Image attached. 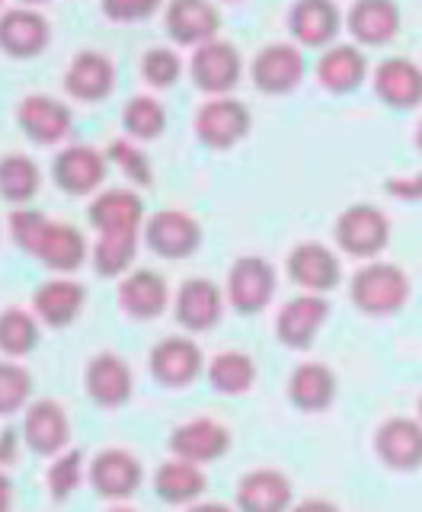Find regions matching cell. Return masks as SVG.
Masks as SVG:
<instances>
[{"mask_svg":"<svg viewBox=\"0 0 422 512\" xmlns=\"http://www.w3.org/2000/svg\"><path fill=\"white\" fill-rule=\"evenodd\" d=\"M16 125L20 132L39 144V148H55L74 132V112L71 106L48 93H26L16 103Z\"/></svg>","mask_w":422,"mask_h":512,"instance_id":"cell-7","label":"cell"},{"mask_svg":"<svg viewBox=\"0 0 422 512\" xmlns=\"http://www.w3.org/2000/svg\"><path fill=\"white\" fill-rule=\"evenodd\" d=\"M333 237L336 247L355 256V260H375L391 244V218L371 202L349 205L346 212H339Z\"/></svg>","mask_w":422,"mask_h":512,"instance_id":"cell-4","label":"cell"},{"mask_svg":"<svg viewBox=\"0 0 422 512\" xmlns=\"http://www.w3.org/2000/svg\"><path fill=\"white\" fill-rule=\"evenodd\" d=\"M253 128V112L247 103L237 96H211L205 100L196 116H192V132H196L199 144L208 151H231L250 135Z\"/></svg>","mask_w":422,"mask_h":512,"instance_id":"cell-2","label":"cell"},{"mask_svg":"<svg viewBox=\"0 0 422 512\" xmlns=\"http://www.w3.org/2000/svg\"><path fill=\"white\" fill-rule=\"evenodd\" d=\"M314 74H317V84L327 93L346 96L365 84L371 74V64H368L365 48H359L355 42H336L320 52Z\"/></svg>","mask_w":422,"mask_h":512,"instance_id":"cell-22","label":"cell"},{"mask_svg":"<svg viewBox=\"0 0 422 512\" xmlns=\"http://www.w3.org/2000/svg\"><path fill=\"white\" fill-rule=\"evenodd\" d=\"M106 512H138V509H132V506H125V503H116L112 509H106Z\"/></svg>","mask_w":422,"mask_h":512,"instance_id":"cell-51","label":"cell"},{"mask_svg":"<svg viewBox=\"0 0 422 512\" xmlns=\"http://www.w3.org/2000/svg\"><path fill=\"white\" fill-rule=\"evenodd\" d=\"M413 141H416V151L422 154V119L416 122V135H413Z\"/></svg>","mask_w":422,"mask_h":512,"instance_id":"cell-49","label":"cell"},{"mask_svg":"<svg viewBox=\"0 0 422 512\" xmlns=\"http://www.w3.org/2000/svg\"><path fill=\"white\" fill-rule=\"evenodd\" d=\"M109 157L93 144H68L52 160V180L64 196H96L106 183Z\"/></svg>","mask_w":422,"mask_h":512,"instance_id":"cell-8","label":"cell"},{"mask_svg":"<svg viewBox=\"0 0 422 512\" xmlns=\"http://www.w3.org/2000/svg\"><path fill=\"white\" fill-rule=\"evenodd\" d=\"M116 301L132 320H157L170 308V285L157 269H132L119 282Z\"/></svg>","mask_w":422,"mask_h":512,"instance_id":"cell-28","label":"cell"},{"mask_svg":"<svg viewBox=\"0 0 422 512\" xmlns=\"http://www.w3.org/2000/svg\"><path fill=\"white\" fill-rule=\"evenodd\" d=\"M61 87L74 103H103L116 90V61L100 48H84L68 61Z\"/></svg>","mask_w":422,"mask_h":512,"instance_id":"cell-14","label":"cell"},{"mask_svg":"<svg viewBox=\"0 0 422 512\" xmlns=\"http://www.w3.org/2000/svg\"><path fill=\"white\" fill-rule=\"evenodd\" d=\"M87 221L100 234H141L144 231V199L132 186L100 189L87 205Z\"/></svg>","mask_w":422,"mask_h":512,"instance_id":"cell-15","label":"cell"},{"mask_svg":"<svg viewBox=\"0 0 422 512\" xmlns=\"http://www.w3.org/2000/svg\"><path fill=\"white\" fill-rule=\"evenodd\" d=\"M144 247L160 260H189L202 247V224L183 208H160L144 221Z\"/></svg>","mask_w":422,"mask_h":512,"instance_id":"cell-5","label":"cell"},{"mask_svg":"<svg viewBox=\"0 0 422 512\" xmlns=\"http://www.w3.org/2000/svg\"><path fill=\"white\" fill-rule=\"evenodd\" d=\"M141 234H100L90 250L96 276L103 279H125L135 266Z\"/></svg>","mask_w":422,"mask_h":512,"instance_id":"cell-35","label":"cell"},{"mask_svg":"<svg viewBox=\"0 0 422 512\" xmlns=\"http://www.w3.org/2000/svg\"><path fill=\"white\" fill-rule=\"evenodd\" d=\"M304 74H307V58L304 48H298L295 42H266L250 61L253 87L266 96L295 93Z\"/></svg>","mask_w":422,"mask_h":512,"instance_id":"cell-6","label":"cell"},{"mask_svg":"<svg viewBox=\"0 0 422 512\" xmlns=\"http://www.w3.org/2000/svg\"><path fill=\"white\" fill-rule=\"evenodd\" d=\"M0 13H4V0H0Z\"/></svg>","mask_w":422,"mask_h":512,"instance_id":"cell-54","label":"cell"},{"mask_svg":"<svg viewBox=\"0 0 422 512\" xmlns=\"http://www.w3.org/2000/svg\"><path fill=\"white\" fill-rule=\"evenodd\" d=\"M32 397V375L13 359L0 362V416H13L29 407Z\"/></svg>","mask_w":422,"mask_h":512,"instance_id":"cell-42","label":"cell"},{"mask_svg":"<svg viewBox=\"0 0 422 512\" xmlns=\"http://www.w3.org/2000/svg\"><path fill=\"white\" fill-rule=\"evenodd\" d=\"M84 452L80 448H68V452H61L52 458V464L45 468V490L52 496L55 503H64L71 493H77V487L84 484Z\"/></svg>","mask_w":422,"mask_h":512,"instance_id":"cell-39","label":"cell"},{"mask_svg":"<svg viewBox=\"0 0 422 512\" xmlns=\"http://www.w3.org/2000/svg\"><path fill=\"white\" fill-rule=\"evenodd\" d=\"M138 71H141V80L151 90H170L176 80L183 77L186 64H183V58H180V52H176V48H170V45H154V48H148V52L141 55Z\"/></svg>","mask_w":422,"mask_h":512,"instance_id":"cell-40","label":"cell"},{"mask_svg":"<svg viewBox=\"0 0 422 512\" xmlns=\"http://www.w3.org/2000/svg\"><path fill=\"white\" fill-rule=\"evenodd\" d=\"M186 71L192 77V87L199 93L211 96H231L243 77V55L234 42L227 39H211L199 48H192Z\"/></svg>","mask_w":422,"mask_h":512,"instance_id":"cell-3","label":"cell"},{"mask_svg":"<svg viewBox=\"0 0 422 512\" xmlns=\"http://www.w3.org/2000/svg\"><path fill=\"white\" fill-rule=\"evenodd\" d=\"M39 336H42V324L32 311L16 308V304L0 311V352L7 359L29 356L39 346Z\"/></svg>","mask_w":422,"mask_h":512,"instance_id":"cell-37","label":"cell"},{"mask_svg":"<svg viewBox=\"0 0 422 512\" xmlns=\"http://www.w3.org/2000/svg\"><path fill=\"white\" fill-rule=\"evenodd\" d=\"M23 442L29 445L32 455L55 458L68 452L71 445V420L58 400H32L23 413Z\"/></svg>","mask_w":422,"mask_h":512,"instance_id":"cell-17","label":"cell"},{"mask_svg":"<svg viewBox=\"0 0 422 512\" xmlns=\"http://www.w3.org/2000/svg\"><path fill=\"white\" fill-rule=\"evenodd\" d=\"M205 375H208V384L215 394L240 397L256 384V359L243 349H227L208 362Z\"/></svg>","mask_w":422,"mask_h":512,"instance_id":"cell-34","label":"cell"},{"mask_svg":"<svg viewBox=\"0 0 422 512\" xmlns=\"http://www.w3.org/2000/svg\"><path fill=\"white\" fill-rule=\"evenodd\" d=\"M208 487V477L199 464H189L180 458H170L154 474V493L170 506H192L202 500Z\"/></svg>","mask_w":422,"mask_h":512,"instance_id":"cell-32","label":"cell"},{"mask_svg":"<svg viewBox=\"0 0 422 512\" xmlns=\"http://www.w3.org/2000/svg\"><path fill=\"white\" fill-rule=\"evenodd\" d=\"M48 224H52V218H48L45 212H39V208H13L10 218H7V231L13 237V244L16 250H23L29 256H36L39 253V244H42V237L48 231Z\"/></svg>","mask_w":422,"mask_h":512,"instance_id":"cell-41","label":"cell"},{"mask_svg":"<svg viewBox=\"0 0 422 512\" xmlns=\"http://www.w3.org/2000/svg\"><path fill=\"white\" fill-rule=\"evenodd\" d=\"M90 247H87V237L80 228L68 221H52L48 231L39 244L36 260L48 269V272H58V276H71L80 266L87 263Z\"/></svg>","mask_w":422,"mask_h":512,"instance_id":"cell-30","label":"cell"},{"mask_svg":"<svg viewBox=\"0 0 422 512\" xmlns=\"http://www.w3.org/2000/svg\"><path fill=\"white\" fill-rule=\"evenodd\" d=\"M84 304H87V288L68 276L48 279L32 292V314L39 317L42 327L52 330L71 327L80 317V311H84Z\"/></svg>","mask_w":422,"mask_h":512,"instance_id":"cell-27","label":"cell"},{"mask_svg":"<svg viewBox=\"0 0 422 512\" xmlns=\"http://www.w3.org/2000/svg\"><path fill=\"white\" fill-rule=\"evenodd\" d=\"M375 96L391 109H416L422 106V61L391 55L371 71Z\"/></svg>","mask_w":422,"mask_h":512,"instance_id":"cell-23","label":"cell"},{"mask_svg":"<svg viewBox=\"0 0 422 512\" xmlns=\"http://www.w3.org/2000/svg\"><path fill=\"white\" fill-rule=\"evenodd\" d=\"M403 10L397 0H352L346 32L359 48H384L400 36Z\"/></svg>","mask_w":422,"mask_h":512,"instance_id":"cell-18","label":"cell"},{"mask_svg":"<svg viewBox=\"0 0 422 512\" xmlns=\"http://www.w3.org/2000/svg\"><path fill=\"white\" fill-rule=\"evenodd\" d=\"M186 512H237V509L227 506V503H218V500H199V503H192Z\"/></svg>","mask_w":422,"mask_h":512,"instance_id":"cell-48","label":"cell"},{"mask_svg":"<svg viewBox=\"0 0 422 512\" xmlns=\"http://www.w3.org/2000/svg\"><path fill=\"white\" fill-rule=\"evenodd\" d=\"M288 400L301 413H323L336 400V375L323 362H304L288 375Z\"/></svg>","mask_w":422,"mask_h":512,"instance_id":"cell-31","label":"cell"},{"mask_svg":"<svg viewBox=\"0 0 422 512\" xmlns=\"http://www.w3.org/2000/svg\"><path fill=\"white\" fill-rule=\"evenodd\" d=\"M122 128H125V138H132L138 144L157 141L167 132L164 103H160L154 93H135L122 109Z\"/></svg>","mask_w":422,"mask_h":512,"instance_id":"cell-36","label":"cell"},{"mask_svg":"<svg viewBox=\"0 0 422 512\" xmlns=\"http://www.w3.org/2000/svg\"><path fill=\"white\" fill-rule=\"evenodd\" d=\"M42 4H48V0H20V7H42Z\"/></svg>","mask_w":422,"mask_h":512,"instance_id":"cell-50","label":"cell"},{"mask_svg":"<svg viewBox=\"0 0 422 512\" xmlns=\"http://www.w3.org/2000/svg\"><path fill=\"white\" fill-rule=\"evenodd\" d=\"M176 324L189 333H208L224 317V292L211 279H186L173 301Z\"/></svg>","mask_w":422,"mask_h":512,"instance_id":"cell-24","label":"cell"},{"mask_svg":"<svg viewBox=\"0 0 422 512\" xmlns=\"http://www.w3.org/2000/svg\"><path fill=\"white\" fill-rule=\"evenodd\" d=\"M167 448L173 458L189 461V464H211L231 452V432L224 423L211 420V416H192V420L180 423L170 432Z\"/></svg>","mask_w":422,"mask_h":512,"instance_id":"cell-16","label":"cell"},{"mask_svg":"<svg viewBox=\"0 0 422 512\" xmlns=\"http://www.w3.org/2000/svg\"><path fill=\"white\" fill-rule=\"evenodd\" d=\"M237 512H288L295 490L275 468H253L237 480Z\"/></svg>","mask_w":422,"mask_h":512,"instance_id":"cell-29","label":"cell"},{"mask_svg":"<svg viewBox=\"0 0 422 512\" xmlns=\"http://www.w3.org/2000/svg\"><path fill=\"white\" fill-rule=\"evenodd\" d=\"M16 458H20V432L4 429L0 432V471H7Z\"/></svg>","mask_w":422,"mask_h":512,"instance_id":"cell-45","label":"cell"},{"mask_svg":"<svg viewBox=\"0 0 422 512\" xmlns=\"http://www.w3.org/2000/svg\"><path fill=\"white\" fill-rule=\"evenodd\" d=\"M87 480L96 490V496H103V500H112V503H125L141 490L144 468L128 448H103V452H96L93 461L87 464Z\"/></svg>","mask_w":422,"mask_h":512,"instance_id":"cell-11","label":"cell"},{"mask_svg":"<svg viewBox=\"0 0 422 512\" xmlns=\"http://www.w3.org/2000/svg\"><path fill=\"white\" fill-rule=\"evenodd\" d=\"M52 45V23L36 7H7L0 13V55L32 61Z\"/></svg>","mask_w":422,"mask_h":512,"instance_id":"cell-12","label":"cell"},{"mask_svg":"<svg viewBox=\"0 0 422 512\" xmlns=\"http://www.w3.org/2000/svg\"><path fill=\"white\" fill-rule=\"evenodd\" d=\"M288 36L298 48H330L346 29V13L336 0H295L285 16Z\"/></svg>","mask_w":422,"mask_h":512,"instance_id":"cell-9","label":"cell"},{"mask_svg":"<svg viewBox=\"0 0 422 512\" xmlns=\"http://www.w3.org/2000/svg\"><path fill=\"white\" fill-rule=\"evenodd\" d=\"M275 269L263 256H240L227 272V304L237 314H263L275 298Z\"/></svg>","mask_w":422,"mask_h":512,"instance_id":"cell-10","label":"cell"},{"mask_svg":"<svg viewBox=\"0 0 422 512\" xmlns=\"http://www.w3.org/2000/svg\"><path fill=\"white\" fill-rule=\"evenodd\" d=\"M221 4H240V0H221Z\"/></svg>","mask_w":422,"mask_h":512,"instance_id":"cell-52","label":"cell"},{"mask_svg":"<svg viewBox=\"0 0 422 512\" xmlns=\"http://www.w3.org/2000/svg\"><path fill=\"white\" fill-rule=\"evenodd\" d=\"M106 157H109V167H116L128 183L138 186V189H148L154 186V167H151V157L144 154V148L132 138H112L109 148H106Z\"/></svg>","mask_w":422,"mask_h":512,"instance_id":"cell-38","label":"cell"},{"mask_svg":"<svg viewBox=\"0 0 422 512\" xmlns=\"http://www.w3.org/2000/svg\"><path fill=\"white\" fill-rule=\"evenodd\" d=\"M0 512H13V480L7 471H0Z\"/></svg>","mask_w":422,"mask_h":512,"instance_id":"cell-47","label":"cell"},{"mask_svg":"<svg viewBox=\"0 0 422 512\" xmlns=\"http://www.w3.org/2000/svg\"><path fill=\"white\" fill-rule=\"evenodd\" d=\"M285 269H288V279L311 295L330 292V288H336L339 279H343L339 256L327 244H320V240H301V244L291 247Z\"/></svg>","mask_w":422,"mask_h":512,"instance_id":"cell-19","label":"cell"},{"mask_svg":"<svg viewBox=\"0 0 422 512\" xmlns=\"http://www.w3.org/2000/svg\"><path fill=\"white\" fill-rule=\"evenodd\" d=\"M384 189H387V196H394L400 202H422V170L410 176H391Z\"/></svg>","mask_w":422,"mask_h":512,"instance_id":"cell-44","label":"cell"},{"mask_svg":"<svg viewBox=\"0 0 422 512\" xmlns=\"http://www.w3.org/2000/svg\"><path fill=\"white\" fill-rule=\"evenodd\" d=\"M375 452L391 471L422 468V420L391 416L375 432Z\"/></svg>","mask_w":422,"mask_h":512,"instance_id":"cell-26","label":"cell"},{"mask_svg":"<svg viewBox=\"0 0 422 512\" xmlns=\"http://www.w3.org/2000/svg\"><path fill=\"white\" fill-rule=\"evenodd\" d=\"M42 167L23 151H10L0 157V199L23 208L39 196Z\"/></svg>","mask_w":422,"mask_h":512,"instance_id":"cell-33","label":"cell"},{"mask_svg":"<svg viewBox=\"0 0 422 512\" xmlns=\"http://www.w3.org/2000/svg\"><path fill=\"white\" fill-rule=\"evenodd\" d=\"M202 365H205L202 349L196 340H189V336H164V340L151 349V359H148L154 381L164 384L170 391L189 388V384L202 375Z\"/></svg>","mask_w":422,"mask_h":512,"instance_id":"cell-20","label":"cell"},{"mask_svg":"<svg viewBox=\"0 0 422 512\" xmlns=\"http://www.w3.org/2000/svg\"><path fill=\"white\" fill-rule=\"evenodd\" d=\"M419 420H422V397H419Z\"/></svg>","mask_w":422,"mask_h":512,"instance_id":"cell-53","label":"cell"},{"mask_svg":"<svg viewBox=\"0 0 422 512\" xmlns=\"http://www.w3.org/2000/svg\"><path fill=\"white\" fill-rule=\"evenodd\" d=\"M327 320H330V301L323 295L304 292L282 304L279 317H275V336L288 349H311Z\"/></svg>","mask_w":422,"mask_h":512,"instance_id":"cell-21","label":"cell"},{"mask_svg":"<svg viewBox=\"0 0 422 512\" xmlns=\"http://www.w3.org/2000/svg\"><path fill=\"white\" fill-rule=\"evenodd\" d=\"M349 298L368 317H391L410 301V279L394 263H365L349 282Z\"/></svg>","mask_w":422,"mask_h":512,"instance_id":"cell-1","label":"cell"},{"mask_svg":"<svg viewBox=\"0 0 422 512\" xmlns=\"http://www.w3.org/2000/svg\"><path fill=\"white\" fill-rule=\"evenodd\" d=\"M291 512H343L336 503L330 500H320V496H311V500H304L298 506H291Z\"/></svg>","mask_w":422,"mask_h":512,"instance_id":"cell-46","label":"cell"},{"mask_svg":"<svg viewBox=\"0 0 422 512\" xmlns=\"http://www.w3.org/2000/svg\"><path fill=\"white\" fill-rule=\"evenodd\" d=\"M164 32L176 48H199L221 32V10L215 0H167Z\"/></svg>","mask_w":422,"mask_h":512,"instance_id":"cell-13","label":"cell"},{"mask_svg":"<svg viewBox=\"0 0 422 512\" xmlns=\"http://www.w3.org/2000/svg\"><path fill=\"white\" fill-rule=\"evenodd\" d=\"M164 7V0H100V10L109 23H122V26H132V23H144Z\"/></svg>","mask_w":422,"mask_h":512,"instance_id":"cell-43","label":"cell"},{"mask_svg":"<svg viewBox=\"0 0 422 512\" xmlns=\"http://www.w3.org/2000/svg\"><path fill=\"white\" fill-rule=\"evenodd\" d=\"M84 388L93 404L116 410L132 400V391H135L132 368H128V362L116 356V352H96L84 368Z\"/></svg>","mask_w":422,"mask_h":512,"instance_id":"cell-25","label":"cell"}]
</instances>
